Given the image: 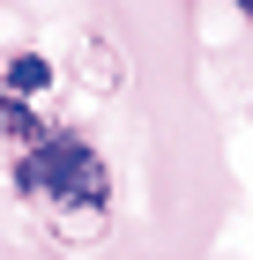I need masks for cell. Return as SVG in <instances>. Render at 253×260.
Here are the masks:
<instances>
[{"label":"cell","mask_w":253,"mask_h":260,"mask_svg":"<svg viewBox=\"0 0 253 260\" xmlns=\"http://www.w3.org/2000/svg\"><path fill=\"white\" fill-rule=\"evenodd\" d=\"M15 171H22V193L38 201V216L52 223V231H67V238H90L104 223V208H112V171L97 164L90 141L60 134V126L22 149Z\"/></svg>","instance_id":"cell-1"},{"label":"cell","mask_w":253,"mask_h":260,"mask_svg":"<svg viewBox=\"0 0 253 260\" xmlns=\"http://www.w3.org/2000/svg\"><path fill=\"white\" fill-rule=\"evenodd\" d=\"M238 8H253V0H238Z\"/></svg>","instance_id":"cell-2"}]
</instances>
